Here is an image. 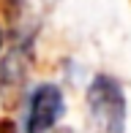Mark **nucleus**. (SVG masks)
Here are the masks:
<instances>
[{"label": "nucleus", "mask_w": 131, "mask_h": 133, "mask_svg": "<svg viewBox=\"0 0 131 133\" xmlns=\"http://www.w3.org/2000/svg\"><path fill=\"white\" fill-rule=\"evenodd\" d=\"M49 133H74L71 128H55V130H49Z\"/></svg>", "instance_id": "6"}, {"label": "nucleus", "mask_w": 131, "mask_h": 133, "mask_svg": "<svg viewBox=\"0 0 131 133\" xmlns=\"http://www.w3.org/2000/svg\"><path fill=\"white\" fill-rule=\"evenodd\" d=\"M3 46H5V33H3V25H0V54H3Z\"/></svg>", "instance_id": "4"}, {"label": "nucleus", "mask_w": 131, "mask_h": 133, "mask_svg": "<svg viewBox=\"0 0 131 133\" xmlns=\"http://www.w3.org/2000/svg\"><path fill=\"white\" fill-rule=\"evenodd\" d=\"M8 130H11V125H8V122H3V119H0V133H8Z\"/></svg>", "instance_id": "5"}, {"label": "nucleus", "mask_w": 131, "mask_h": 133, "mask_svg": "<svg viewBox=\"0 0 131 133\" xmlns=\"http://www.w3.org/2000/svg\"><path fill=\"white\" fill-rule=\"evenodd\" d=\"M87 117L96 133H126L128 101L123 84L109 74H96L85 90Z\"/></svg>", "instance_id": "1"}, {"label": "nucleus", "mask_w": 131, "mask_h": 133, "mask_svg": "<svg viewBox=\"0 0 131 133\" xmlns=\"http://www.w3.org/2000/svg\"><path fill=\"white\" fill-rule=\"evenodd\" d=\"M33 71V35L19 38L0 57V103L3 109H16L27 92Z\"/></svg>", "instance_id": "2"}, {"label": "nucleus", "mask_w": 131, "mask_h": 133, "mask_svg": "<svg viewBox=\"0 0 131 133\" xmlns=\"http://www.w3.org/2000/svg\"><path fill=\"white\" fill-rule=\"evenodd\" d=\"M66 114V95L57 84L44 82L30 90L22 114V133H49Z\"/></svg>", "instance_id": "3"}]
</instances>
